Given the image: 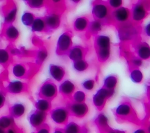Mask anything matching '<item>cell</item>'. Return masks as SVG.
Instances as JSON below:
<instances>
[{
    "instance_id": "1",
    "label": "cell",
    "mask_w": 150,
    "mask_h": 133,
    "mask_svg": "<svg viewBox=\"0 0 150 133\" xmlns=\"http://www.w3.org/2000/svg\"><path fill=\"white\" fill-rule=\"evenodd\" d=\"M111 10L108 7L107 3L97 1L94 2L92 5L91 13L94 19L101 21L103 23L105 21H111L110 13Z\"/></svg>"
},
{
    "instance_id": "2",
    "label": "cell",
    "mask_w": 150,
    "mask_h": 133,
    "mask_svg": "<svg viewBox=\"0 0 150 133\" xmlns=\"http://www.w3.org/2000/svg\"><path fill=\"white\" fill-rule=\"evenodd\" d=\"M149 6L142 1L138 2L132 5L130 10V19L132 23H141L148 15Z\"/></svg>"
},
{
    "instance_id": "3",
    "label": "cell",
    "mask_w": 150,
    "mask_h": 133,
    "mask_svg": "<svg viewBox=\"0 0 150 133\" xmlns=\"http://www.w3.org/2000/svg\"><path fill=\"white\" fill-rule=\"evenodd\" d=\"M114 114L121 120H130L134 119L135 113L130 103L123 101L119 104L114 110Z\"/></svg>"
},
{
    "instance_id": "4",
    "label": "cell",
    "mask_w": 150,
    "mask_h": 133,
    "mask_svg": "<svg viewBox=\"0 0 150 133\" xmlns=\"http://www.w3.org/2000/svg\"><path fill=\"white\" fill-rule=\"evenodd\" d=\"M114 90H108L104 87L98 89L93 96V103L98 110H102L106 103V101L113 96Z\"/></svg>"
},
{
    "instance_id": "5",
    "label": "cell",
    "mask_w": 150,
    "mask_h": 133,
    "mask_svg": "<svg viewBox=\"0 0 150 133\" xmlns=\"http://www.w3.org/2000/svg\"><path fill=\"white\" fill-rule=\"evenodd\" d=\"M72 34L70 32H65L58 38L56 46V53L59 55L67 54L72 47Z\"/></svg>"
},
{
    "instance_id": "6",
    "label": "cell",
    "mask_w": 150,
    "mask_h": 133,
    "mask_svg": "<svg viewBox=\"0 0 150 133\" xmlns=\"http://www.w3.org/2000/svg\"><path fill=\"white\" fill-rule=\"evenodd\" d=\"M57 91V87L53 81L47 80L40 86L38 94L40 98L51 101L56 97Z\"/></svg>"
},
{
    "instance_id": "7",
    "label": "cell",
    "mask_w": 150,
    "mask_h": 133,
    "mask_svg": "<svg viewBox=\"0 0 150 133\" xmlns=\"http://www.w3.org/2000/svg\"><path fill=\"white\" fill-rule=\"evenodd\" d=\"M70 114L67 107H57L50 111L52 120L56 124L65 125L69 120Z\"/></svg>"
},
{
    "instance_id": "8",
    "label": "cell",
    "mask_w": 150,
    "mask_h": 133,
    "mask_svg": "<svg viewBox=\"0 0 150 133\" xmlns=\"http://www.w3.org/2000/svg\"><path fill=\"white\" fill-rule=\"evenodd\" d=\"M129 19L130 10L128 8L122 6L111 11L110 20L111 21L116 23L118 25L128 22Z\"/></svg>"
},
{
    "instance_id": "9",
    "label": "cell",
    "mask_w": 150,
    "mask_h": 133,
    "mask_svg": "<svg viewBox=\"0 0 150 133\" xmlns=\"http://www.w3.org/2000/svg\"><path fill=\"white\" fill-rule=\"evenodd\" d=\"M134 23H130L129 21L123 24L118 25L119 35L122 40L126 41L132 39L137 35L138 32L137 29L133 25Z\"/></svg>"
},
{
    "instance_id": "10",
    "label": "cell",
    "mask_w": 150,
    "mask_h": 133,
    "mask_svg": "<svg viewBox=\"0 0 150 133\" xmlns=\"http://www.w3.org/2000/svg\"><path fill=\"white\" fill-rule=\"evenodd\" d=\"M70 115L77 118H83L88 111V105L85 103H70L67 107Z\"/></svg>"
},
{
    "instance_id": "11",
    "label": "cell",
    "mask_w": 150,
    "mask_h": 133,
    "mask_svg": "<svg viewBox=\"0 0 150 133\" xmlns=\"http://www.w3.org/2000/svg\"><path fill=\"white\" fill-rule=\"evenodd\" d=\"M47 30H53L58 28L61 23V16L56 11H52L43 18Z\"/></svg>"
},
{
    "instance_id": "12",
    "label": "cell",
    "mask_w": 150,
    "mask_h": 133,
    "mask_svg": "<svg viewBox=\"0 0 150 133\" xmlns=\"http://www.w3.org/2000/svg\"><path fill=\"white\" fill-rule=\"evenodd\" d=\"M47 117V113L38 110H34L28 116V121L30 125L37 129L45 124Z\"/></svg>"
},
{
    "instance_id": "13",
    "label": "cell",
    "mask_w": 150,
    "mask_h": 133,
    "mask_svg": "<svg viewBox=\"0 0 150 133\" xmlns=\"http://www.w3.org/2000/svg\"><path fill=\"white\" fill-rule=\"evenodd\" d=\"M5 89L10 94H18L25 91L27 89V85L20 80L15 79L8 82Z\"/></svg>"
},
{
    "instance_id": "14",
    "label": "cell",
    "mask_w": 150,
    "mask_h": 133,
    "mask_svg": "<svg viewBox=\"0 0 150 133\" xmlns=\"http://www.w3.org/2000/svg\"><path fill=\"white\" fill-rule=\"evenodd\" d=\"M135 50L137 57L142 60H146L149 59L150 47L147 43L144 42L137 43L135 46Z\"/></svg>"
},
{
    "instance_id": "15",
    "label": "cell",
    "mask_w": 150,
    "mask_h": 133,
    "mask_svg": "<svg viewBox=\"0 0 150 133\" xmlns=\"http://www.w3.org/2000/svg\"><path fill=\"white\" fill-rule=\"evenodd\" d=\"M86 53V50L80 46H72L67 52L69 58L73 62L84 59Z\"/></svg>"
},
{
    "instance_id": "16",
    "label": "cell",
    "mask_w": 150,
    "mask_h": 133,
    "mask_svg": "<svg viewBox=\"0 0 150 133\" xmlns=\"http://www.w3.org/2000/svg\"><path fill=\"white\" fill-rule=\"evenodd\" d=\"M75 89L76 86L74 84L69 80L63 81L59 87V91L65 97H71L72 94L75 91Z\"/></svg>"
},
{
    "instance_id": "17",
    "label": "cell",
    "mask_w": 150,
    "mask_h": 133,
    "mask_svg": "<svg viewBox=\"0 0 150 133\" xmlns=\"http://www.w3.org/2000/svg\"><path fill=\"white\" fill-rule=\"evenodd\" d=\"M49 73L52 78L57 81H61L66 74L65 70L63 67L53 64H50Z\"/></svg>"
},
{
    "instance_id": "18",
    "label": "cell",
    "mask_w": 150,
    "mask_h": 133,
    "mask_svg": "<svg viewBox=\"0 0 150 133\" xmlns=\"http://www.w3.org/2000/svg\"><path fill=\"white\" fill-rule=\"evenodd\" d=\"M3 34L6 39L11 42H14L19 37V31L13 24L6 25L4 29Z\"/></svg>"
},
{
    "instance_id": "19",
    "label": "cell",
    "mask_w": 150,
    "mask_h": 133,
    "mask_svg": "<svg viewBox=\"0 0 150 133\" xmlns=\"http://www.w3.org/2000/svg\"><path fill=\"white\" fill-rule=\"evenodd\" d=\"M18 12V8L15 4L11 5L4 12V22L5 25L13 24L15 21Z\"/></svg>"
},
{
    "instance_id": "20",
    "label": "cell",
    "mask_w": 150,
    "mask_h": 133,
    "mask_svg": "<svg viewBox=\"0 0 150 133\" xmlns=\"http://www.w3.org/2000/svg\"><path fill=\"white\" fill-rule=\"evenodd\" d=\"M26 111L24 104L20 102L13 103L9 107V115L13 118H19L23 116Z\"/></svg>"
},
{
    "instance_id": "21",
    "label": "cell",
    "mask_w": 150,
    "mask_h": 133,
    "mask_svg": "<svg viewBox=\"0 0 150 133\" xmlns=\"http://www.w3.org/2000/svg\"><path fill=\"white\" fill-rule=\"evenodd\" d=\"M12 73L14 77L18 79H23L28 76V69L27 66L21 63H15L12 68Z\"/></svg>"
},
{
    "instance_id": "22",
    "label": "cell",
    "mask_w": 150,
    "mask_h": 133,
    "mask_svg": "<svg viewBox=\"0 0 150 133\" xmlns=\"http://www.w3.org/2000/svg\"><path fill=\"white\" fill-rule=\"evenodd\" d=\"M111 40L109 36L103 35H98L96 36L94 45L96 49H110Z\"/></svg>"
},
{
    "instance_id": "23",
    "label": "cell",
    "mask_w": 150,
    "mask_h": 133,
    "mask_svg": "<svg viewBox=\"0 0 150 133\" xmlns=\"http://www.w3.org/2000/svg\"><path fill=\"white\" fill-rule=\"evenodd\" d=\"M94 122L100 131L105 132L110 128L108 125V119L104 113H100L96 118Z\"/></svg>"
},
{
    "instance_id": "24",
    "label": "cell",
    "mask_w": 150,
    "mask_h": 133,
    "mask_svg": "<svg viewBox=\"0 0 150 133\" xmlns=\"http://www.w3.org/2000/svg\"><path fill=\"white\" fill-rule=\"evenodd\" d=\"M35 107L36 110L47 113L51 110L52 104L50 101L40 98L35 101Z\"/></svg>"
},
{
    "instance_id": "25",
    "label": "cell",
    "mask_w": 150,
    "mask_h": 133,
    "mask_svg": "<svg viewBox=\"0 0 150 133\" xmlns=\"http://www.w3.org/2000/svg\"><path fill=\"white\" fill-rule=\"evenodd\" d=\"M88 20L85 16L77 18L73 23L74 29L77 32H83L87 29L88 25Z\"/></svg>"
},
{
    "instance_id": "26",
    "label": "cell",
    "mask_w": 150,
    "mask_h": 133,
    "mask_svg": "<svg viewBox=\"0 0 150 133\" xmlns=\"http://www.w3.org/2000/svg\"><path fill=\"white\" fill-rule=\"evenodd\" d=\"M103 23L98 20H93L89 22L86 30L87 32L92 35H97L100 31L101 30Z\"/></svg>"
},
{
    "instance_id": "27",
    "label": "cell",
    "mask_w": 150,
    "mask_h": 133,
    "mask_svg": "<svg viewBox=\"0 0 150 133\" xmlns=\"http://www.w3.org/2000/svg\"><path fill=\"white\" fill-rule=\"evenodd\" d=\"M30 28L31 30L33 32H42L46 31V25L43 18L39 17L35 18L30 26Z\"/></svg>"
},
{
    "instance_id": "28",
    "label": "cell",
    "mask_w": 150,
    "mask_h": 133,
    "mask_svg": "<svg viewBox=\"0 0 150 133\" xmlns=\"http://www.w3.org/2000/svg\"><path fill=\"white\" fill-rule=\"evenodd\" d=\"M63 129L64 133H83V129L74 121L67 122Z\"/></svg>"
},
{
    "instance_id": "29",
    "label": "cell",
    "mask_w": 150,
    "mask_h": 133,
    "mask_svg": "<svg viewBox=\"0 0 150 133\" xmlns=\"http://www.w3.org/2000/svg\"><path fill=\"white\" fill-rule=\"evenodd\" d=\"M118 82L117 77L115 75H108L106 76L103 81V87L108 90H114Z\"/></svg>"
},
{
    "instance_id": "30",
    "label": "cell",
    "mask_w": 150,
    "mask_h": 133,
    "mask_svg": "<svg viewBox=\"0 0 150 133\" xmlns=\"http://www.w3.org/2000/svg\"><path fill=\"white\" fill-rule=\"evenodd\" d=\"M13 123V118L10 115H2L0 117V127L5 130L12 127Z\"/></svg>"
},
{
    "instance_id": "31",
    "label": "cell",
    "mask_w": 150,
    "mask_h": 133,
    "mask_svg": "<svg viewBox=\"0 0 150 133\" xmlns=\"http://www.w3.org/2000/svg\"><path fill=\"white\" fill-rule=\"evenodd\" d=\"M129 77L134 83H140L144 77L142 71L139 69H132L129 73Z\"/></svg>"
},
{
    "instance_id": "32",
    "label": "cell",
    "mask_w": 150,
    "mask_h": 133,
    "mask_svg": "<svg viewBox=\"0 0 150 133\" xmlns=\"http://www.w3.org/2000/svg\"><path fill=\"white\" fill-rule=\"evenodd\" d=\"M35 16L33 13L29 11L24 12L21 16V22L26 26H30L32 24Z\"/></svg>"
},
{
    "instance_id": "33",
    "label": "cell",
    "mask_w": 150,
    "mask_h": 133,
    "mask_svg": "<svg viewBox=\"0 0 150 133\" xmlns=\"http://www.w3.org/2000/svg\"><path fill=\"white\" fill-rule=\"evenodd\" d=\"M96 50L97 59L100 62H105L110 58V49H98Z\"/></svg>"
},
{
    "instance_id": "34",
    "label": "cell",
    "mask_w": 150,
    "mask_h": 133,
    "mask_svg": "<svg viewBox=\"0 0 150 133\" xmlns=\"http://www.w3.org/2000/svg\"><path fill=\"white\" fill-rule=\"evenodd\" d=\"M47 56V50L43 47H40L35 53V59L36 63L38 64H41L44 60L46 59Z\"/></svg>"
},
{
    "instance_id": "35",
    "label": "cell",
    "mask_w": 150,
    "mask_h": 133,
    "mask_svg": "<svg viewBox=\"0 0 150 133\" xmlns=\"http://www.w3.org/2000/svg\"><path fill=\"white\" fill-rule=\"evenodd\" d=\"M11 60V54L9 52L3 48H0V65L5 66L8 64Z\"/></svg>"
},
{
    "instance_id": "36",
    "label": "cell",
    "mask_w": 150,
    "mask_h": 133,
    "mask_svg": "<svg viewBox=\"0 0 150 133\" xmlns=\"http://www.w3.org/2000/svg\"><path fill=\"white\" fill-rule=\"evenodd\" d=\"M72 101L77 103H85L86 99V95L85 93L81 90H77L73 93L71 96Z\"/></svg>"
},
{
    "instance_id": "37",
    "label": "cell",
    "mask_w": 150,
    "mask_h": 133,
    "mask_svg": "<svg viewBox=\"0 0 150 133\" xmlns=\"http://www.w3.org/2000/svg\"><path fill=\"white\" fill-rule=\"evenodd\" d=\"M88 67V63L84 60H79L73 63V69L77 71H84L87 69Z\"/></svg>"
},
{
    "instance_id": "38",
    "label": "cell",
    "mask_w": 150,
    "mask_h": 133,
    "mask_svg": "<svg viewBox=\"0 0 150 133\" xmlns=\"http://www.w3.org/2000/svg\"><path fill=\"white\" fill-rule=\"evenodd\" d=\"M26 4L31 8L39 9L43 7L46 3V1L43 0H28L25 1Z\"/></svg>"
},
{
    "instance_id": "39",
    "label": "cell",
    "mask_w": 150,
    "mask_h": 133,
    "mask_svg": "<svg viewBox=\"0 0 150 133\" xmlns=\"http://www.w3.org/2000/svg\"><path fill=\"white\" fill-rule=\"evenodd\" d=\"M142 60L137 56L132 57L129 60V64L132 69H138L142 65Z\"/></svg>"
},
{
    "instance_id": "40",
    "label": "cell",
    "mask_w": 150,
    "mask_h": 133,
    "mask_svg": "<svg viewBox=\"0 0 150 133\" xmlns=\"http://www.w3.org/2000/svg\"><path fill=\"white\" fill-rule=\"evenodd\" d=\"M123 1L121 0H109L107 2V5L110 9L114 10L122 6Z\"/></svg>"
},
{
    "instance_id": "41",
    "label": "cell",
    "mask_w": 150,
    "mask_h": 133,
    "mask_svg": "<svg viewBox=\"0 0 150 133\" xmlns=\"http://www.w3.org/2000/svg\"><path fill=\"white\" fill-rule=\"evenodd\" d=\"M82 87L84 89L87 91L92 90L95 86V81L92 79H87L84 80L82 84Z\"/></svg>"
},
{
    "instance_id": "42",
    "label": "cell",
    "mask_w": 150,
    "mask_h": 133,
    "mask_svg": "<svg viewBox=\"0 0 150 133\" xmlns=\"http://www.w3.org/2000/svg\"><path fill=\"white\" fill-rule=\"evenodd\" d=\"M34 133H50V127L47 124H44L38 128Z\"/></svg>"
},
{
    "instance_id": "43",
    "label": "cell",
    "mask_w": 150,
    "mask_h": 133,
    "mask_svg": "<svg viewBox=\"0 0 150 133\" xmlns=\"http://www.w3.org/2000/svg\"><path fill=\"white\" fill-rule=\"evenodd\" d=\"M6 101V96L4 91H0V109L4 107Z\"/></svg>"
},
{
    "instance_id": "44",
    "label": "cell",
    "mask_w": 150,
    "mask_h": 133,
    "mask_svg": "<svg viewBox=\"0 0 150 133\" xmlns=\"http://www.w3.org/2000/svg\"><path fill=\"white\" fill-rule=\"evenodd\" d=\"M144 31L145 32V34L149 37L150 36V23H148L144 27Z\"/></svg>"
},
{
    "instance_id": "45",
    "label": "cell",
    "mask_w": 150,
    "mask_h": 133,
    "mask_svg": "<svg viewBox=\"0 0 150 133\" xmlns=\"http://www.w3.org/2000/svg\"><path fill=\"white\" fill-rule=\"evenodd\" d=\"M133 133H149V132L146 129L143 128H138V129L135 130L133 132Z\"/></svg>"
},
{
    "instance_id": "46",
    "label": "cell",
    "mask_w": 150,
    "mask_h": 133,
    "mask_svg": "<svg viewBox=\"0 0 150 133\" xmlns=\"http://www.w3.org/2000/svg\"><path fill=\"white\" fill-rule=\"evenodd\" d=\"M6 133H18V132L13 127H11L6 131Z\"/></svg>"
},
{
    "instance_id": "47",
    "label": "cell",
    "mask_w": 150,
    "mask_h": 133,
    "mask_svg": "<svg viewBox=\"0 0 150 133\" xmlns=\"http://www.w3.org/2000/svg\"><path fill=\"white\" fill-rule=\"evenodd\" d=\"M53 133H64L63 129L61 128H56L54 130Z\"/></svg>"
},
{
    "instance_id": "48",
    "label": "cell",
    "mask_w": 150,
    "mask_h": 133,
    "mask_svg": "<svg viewBox=\"0 0 150 133\" xmlns=\"http://www.w3.org/2000/svg\"><path fill=\"white\" fill-rule=\"evenodd\" d=\"M0 133H6V131L0 127Z\"/></svg>"
},
{
    "instance_id": "49",
    "label": "cell",
    "mask_w": 150,
    "mask_h": 133,
    "mask_svg": "<svg viewBox=\"0 0 150 133\" xmlns=\"http://www.w3.org/2000/svg\"><path fill=\"white\" fill-rule=\"evenodd\" d=\"M104 133H109V132H104Z\"/></svg>"
},
{
    "instance_id": "50",
    "label": "cell",
    "mask_w": 150,
    "mask_h": 133,
    "mask_svg": "<svg viewBox=\"0 0 150 133\" xmlns=\"http://www.w3.org/2000/svg\"><path fill=\"white\" fill-rule=\"evenodd\" d=\"M0 37H1V33H0Z\"/></svg>"
}]
</instances>
